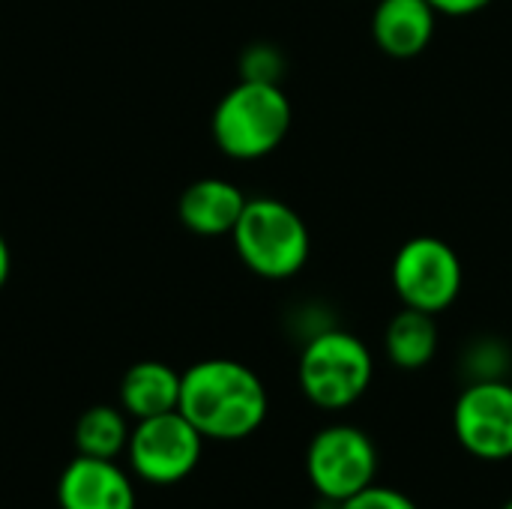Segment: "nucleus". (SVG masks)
<instances>
[{
    "label": "nucleus",
    "mask_w": 512,
    "mask_h": 509,
    "mask_svg": "<svg viewBox=\"0 0 512 509\" xmlns=\"http://www.w3.org/2000/svg\"><path fill=\"white\" fill-rule=\"evenodd\" d=\"M177 411L204 435V441H243L264 426L270 396L255 369L228 357H213L183 372Z\"/></svg>",
    "instance_id": "obj_1"
},
{
    "label": "nucleus",
    "mask_w": 512,
    "mask_h": 509,
    "mask_svg": "<svg viewBox=\"0 0 512 509\" xmlns=\"http://www.w3.org/2000/svg\"><path fill=\"white\" fill-rule=\"evenodd\" d=\"M294 108L285 90L273 81L240 78L213 111V141L216 147L237 159L255 162L270 156L291 132Z\"/></svg>",
    "instance_id": "obj_2"
},
{
    "label": "nucleus",
    "mask_w": 512,
    "mask_h": 509,
    "mask_svg": "<svg viewBox=\"0 0 512 509\" xmlns=\"http://www.w3.org/2000/svg\"><path fill=\"white\" fill-rule=\"evenodd\" d=\"M375 378L369 345L339 327L312 333L297 360V384L309 405L321 411H345L357 405Z\"/></svg>",
    "instance_id": "obj_3"
},
{
    "label": "nucleus",
    "mask_w": 512,
    "mask_h": 509,
    "mask_svg": "<svg viewBox=\"0 0 512 509\" xmlns=\"http://www.w3.org/2000/svg\"><path fill=\"white\" fill-rule=\"evenodd\" d=\"M234 249L240 261L261 279L285 282L294 279L312 252V237L303 216L279 198H249L237 219Z\"/></svg>",
    "instance_id": "obj_4"
},
{
    "label": "nucleus",
    "mask_w": 512,
    "mask_h": 509,
    "mask_svg": "<svg viewBox=\"0 0 512 509\" xmlns=\"http://www.w3.org/2000/svg\"><path fill=\"white\" fill-rule=\"evenodd\" d=\"M306 477L312 492L336 507L375 483L378 447L360 426H324L306 447Z\"/></svg>",
    "instance_id": "obj_5"
},
{
    "label": "nucleus",
    "mask_w": 512,
    "mask_h": 509,
    "mask_svg": "<svg viewBox=\"0 0 512 509\" xmlns=\"http://www.w3.org/2000/svg\"><path fill=\"white\" fill-rule=\"evenodd\" d=\"M390 279L402 306L441 315L459 300L465 267L459 252L447 240L420 234L399 246V252L393 255Z\"/></svg>",
    "instance_id": "obj_6"
},
{
    "label": "nucleus",
    "mask_w": 512,
    "mask_h": 509,
    "mask_svg": "<svg viewBox=\"0 0 512 509\" xmlns=\"http://www.w3.org/2000/svg\"><path fill=\"white\" fill-rule=\"evenodd\" d=\"M204 456V435L180 414L135 420L126 444V462L132 477L150 486H177L195 474Z\"/></svg>",
    "instance_id": "obj_7"
},
{
    "label": "nucleus",
    "mask_w": 512,
    "mask_h": 509,
    "mask_svg": "<svg viewBox=\"0 0 512 509\" xmlns=\"http://www.w3.org/2000/svg\"><path fill=\"white\" fill-rule=\"evenodd\" d=\"M453 435L480 462L512 459V384L504 378L471 381L453 405Z\"/></svg>",
    "instance_id": "obj_8"
},
{
    "label": "nucleus",
    "mask_w": 512,
    "mask_h": 509,
    "mask_svg": "<svg viewBox=\"0 0 512 509\" xmlns=\"http://www.w3.org/2000/svg\"><path fill=\"white\" fill-rule=\"evenodd\" d=\"M54 495L60 509H138L132 471L117 459L75 456L60 471Z\"/></svg>",
    "instance_id": "obj_9"
},
{
    "label": "nucleus",
    "mask_w": 512,
    "mask_h": 509,
    "mask_svg": "<svg viewBox=\"0 0 512 509\" xmlns=\"http://www.w3.org/2000/svg\"><path fill=\"white\" fill-rule=\"evenodd\" d=\"M438 12L429 0H378L372 12V39L393 60H411L435 39Z\"/></svg>",
    "instance_id": "obj_10"
},
{
    "label": "nucleus",
    "mask_w": 512,
    "mask_h": 509,
    "mask_svg": "<svg viewBox=\"0 0 512 509\" xmlns=\"http://www.w3.org/2000/svg\"><path fill=\"white\" fill-rule=\"evenodd\" d=\"M246 195L240 186L222 177H201L189 183L177 201V216L183 228L198 237H222L231 234L237 219L243 216Z\"/></svg>",
    "instance_id": "obj_11"
},
{
    "label": "nucleus",
    "mask_w": 512,
    "mask_h": 509,
    "mask_svg": "<svg viewBox=\"0 0 512 509\" xmlns=\"http://www.w3.org/2000/svg\"><path fill=\"white\" fill-rule=\"evenodd\" d=\"M180 378H183V372H174L168 363L141 360V363L129 366L120 381V408L132 420H147V417L177 411Z\"/></svg>",
    "instance_id": "obj_12"
},
{
    "label": "nucleus",
    "mask_w": 512,
    "mask_h": 509,
    "mask_svg": "<svg viewBox=\"0 0 512 509\" xmlns=\"http://www.w3.org/2000/svg\"><path fill=\"white\" fill-rule=\"evenodd\" d=\"M441 345V330L435 315L402 306L384 330V354L402 372L426 369Z\"/></svg>",
    "instance_id": "obj_13"
},
{
    "label": "nucleus",
    "mask_w": 512,
    "mask_h": 509,
    "mask_svg": "<svg viewBox=\"0 0 512 509\" xmlns=\"http://www.w3.org/2000/svg\"><path fill=\"white\" fill-rule=\"evenodd\" d=\"M129 414L114 405H93L87 408L72 432L78 456H93V459H120L126 456L129 444Z\"/></svg>",
    "instance_id": "obj_14"
},
{
    "label": "nucleus",
    "mask_w": 512,
    "mask_h": 509,
    "mask_svg": "<svg viewBox=\"0 0 512 509\" xmlns=\"http://www.w3.org/2000/svg\"><path fill=\"white\" fill-rule=\"evenodd\" d=\"M336 509H420L417 501L399 489H390V486H378L372 483L369 489L357 492L354 498L336 504Z\"/></svg>",
    "instance_id": "obj_15"
},
{
    "label": "nucleus",
    "mask_w": 512,
    "mask_h": 509,
    "mask_svg": "<svg viewBox=\"0 0 512 509\" xmlns=\"http://www.w3.org/2000/svg\"><path fill=\"white\" fill-rule=\"evenodd\" d=\"M240 69H243V78H249V81H273V84H279L282 57L270 45H255V48H249L243 54Z\"/></svg>",
    "instance_id": "obj_16"
},
{
    "label": "nucleus",
    "mask_w": 512,
    "mask_h": 509,
    "mask_svg": "<svg viewBox=\"0 0 512 509\" xmlns=\"http://www.w3.org/2000/svg\"><path fill=\"white\" fill-rule=\"evenodd\" d=\"M435 6L438 15H450V18H465V15H477L483 12L492 0H429Z\"/></svg>",
    "instance_id": "obj_17"
},
{
    "label": "nucleus",
    "mask_w": 512,
    "mask_h": 509,
    "mask_svg": "<svg viewBox=\"0 0 512 509\" xmlns=\"http://www.w3.org/2000/svg\"><path fill=\"white\" fill-rule=\"evenodd\" d=\"M9 270H12V255H9V243L3 240V234H0V288L6 285V279H9Z\"/></svg>",
    "instance_id": "obj_18"
},
{
    "label": "nucleus",
    "mask_w": 512,
    "mask_h": 509,
    "mask_svg": "<svg viewBox=\"0 0 512 509\" xmlns=\"http://www.w3.org/2000/svg\"><path fill=\"white\" fill-rule=\"evenodd\" d=\"M501 509H512V498H510V501H507V504H504V507H501Z\"/></svg>",
    "instance_id": "obj_19"
}]
</instances>
